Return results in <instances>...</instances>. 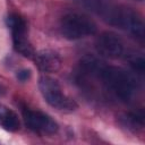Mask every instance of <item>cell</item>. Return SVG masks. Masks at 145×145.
Instances as JSON below:
<instances>
[{"label":"cell","instance_id":"4fadbf2b","mask_svg":"<svg viewBox=\"0 0 145 145\" xmlns=\"http://www.w3.org/2000/svg\"><path fill=\"white\" fill-rule=\"evenodd\" d=\"M136 1H143V0H136Z\"/></svg>","mask_w":145,"mask_h":145},{"label":"cell","instance_id":"277c9868","mask_svg":"<svg viewBox=\"0 0 145 145\" xmlns=\"http://www.w3.org/2000/svg\"><path fill=\"white\" fill-rule=\"evenodd\" d=\"M40 91L48 104L60 111H74L77 109V103L67 96L58 80L50 76H42L39 80Z\"/></svg>","mask_w":145,"mask_h":145},{"label":"cell","instance_id":"9c48e42d","mask_svg":"<svg viewBox=\"0 0 145 145\" xmlns=\"http://www.w3.org/2000/svg\"><path fill=\"white\" fill-rule=\"evenodd\" d=\"M0 127L7 131H17L20 128L18 116L9 108L0 104Z\"/></svg>","mask_w":145,"mask_h":145},{"label":"cell","instance_id":"30bf717a","mask_svg":"<svg viewBox=\"0 0 145 145\" xmlns=\"http://www.w3.org/2000/svg\"><path fill=\"white\" fill-rule=\"evenodd\" d=\"M122 125L133 131H138L144 128V111L137 110L131 112H126L120 118Z\"/></svg>","mask_w":145,"mask_h":145},{"label":"cell","instance_id":"52a82bcc","mask_svg":"<svg viewBox=\"0 0 145 145\" xmlns=\"http://www.w3.org/2000/svg\"><path fill=\"white\" fill-rule=\"evenodd\" d=\"M23 116L26 126L33 131L41 134H54L58 130V123L44 112L25 109Z\"/></svg>","mask_w":145,"mask_h":145},{"label":"cell","instance_id":"5b68a950","mask_svg":"<svg viewBox=\"0 0 145 145\" xmlns=\"http://www.w3.org/2000/svg\"><path fill=\"white\" fill-rule=\"evenodd\" d=\"M7 25L11 31L14 48L16 49V51H18L24 57H33L34 51L26 35L27 27L25 20L16 14H11L7 18Z\"/></svg>","mask_w":145,"mask_h":145},{"label":"cell","instance_id":"ba28073f","mask_svg":"<svg viewBox=\"0 0 145 145\" xmlns=\"http://www.w3.org/2000/svg\"><path fill=\"white\" fill-rule=\"evenodd\" d=\"M35 61L39 68L45 72H56L61 67V58L58 52L45 49L35 54Z\"/></svg>","mask_w":145,"mask_h":145},{"label":"cell","instance_id":"5bb4252c","mask_svg":"<svg viewBox=\"0 0 145 145\" xmlns=\"http://www.w3.org/2000/svg\"><path fill=\"white\" fill-rule=\"evenodd\" d=\"M0 93H1V88H0Z\"/></svg>","mask_w":145,"mask_h":145},{"label":"cell","instance_id":"7c38bea8","mask_svg":"<svg viewBox=\"0 0 145 145\" xmlns=\"http://www.w3.org/2000/svg\"><path fill=\"white\" fill-rule=\"evenodd\" d=\"M29 77H31V70H28V69H23V70L18 71V74H17V78L22 82L27 80Z\"/></svg>","mask_w":145,"mask_h":145},{"label":"cell","instance_id":"6da1fadb","mask_svg":"<svg viewBox=\"0 0 145 145\" xmlns=\"http://www.w3.org/2000/svg\"><path fill=\"white\" fill-rule=\"evenodd\" d=\"M80 71L95 77L116 99L128 102L137 91L136 78L123 68L110 66L93 56H85L79 63Z\"/></svg>","mask_w":145,"mask_h":145},{"label":"cell","instance_id":"7a4b0ae2","mask_svg":"<svg viewBox=\"0 0 145 145\" xmlns=\"http://www.w3.org/2000/svg\"><path fill=\"white\" fill-rule=\"evenodd\" d=\"M103 16L108 23L117 26L138 40H143L145 35L144 23L142 17L130 8L112 6L108 1L97 12Z\"/></svg>","mask_w":145,"mask_h":145},{"label":"cell","instance_id":"8fae6325","mask_svg":"<svg viewBox=\"0 0 145 145\" xmlns=\"http://www.w3.org/2000/svg\"><path fill=\"white\" fill-rule=\"evenodd\" d=\"M126 59L130 68L137 74H144L145 70V59L142 53L138 52H129L126 54Z\"/></svg>","mask_w":145,"mask_h":145},{"label":"cell","instance_id":"3957f363","mask_svg":"<svg viewBox=\"0 0 145 145\" xmlns=\"http://www.w3.org/2000/svg\"><path fill=\"white\" fill-rule=\"evenodd\" d=\"M60 32L68 40H79L96 32V24L79 12H68L60 20Z\"/></svg>","mask_w":145,"mask_h":145},{"label":"cell","instance_id":"8992f818","mask_svg":"<svg viewBox=\"0 0 145 145\" xmlns=\"http://www.w3.org/2000/svg\"><path fill=\"white\" fill-rule=\"evenodd\" d=\"M97 53L104 58L118 59L126 53L123 41L113 32H103L95 41Z\"/></svg>","mask_w":145,"mask_h":145}]
</instances>
